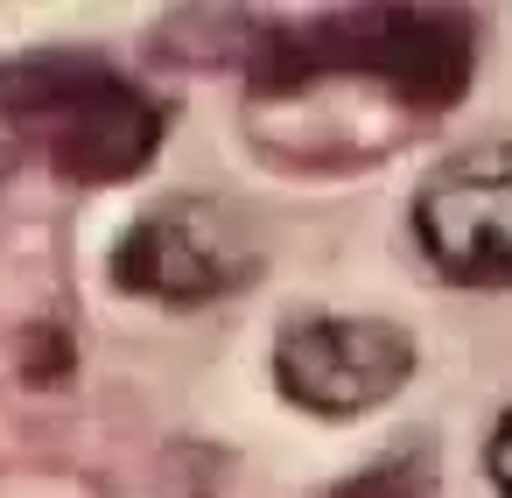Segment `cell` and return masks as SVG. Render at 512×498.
I'll return each instance as SVG.
<instances>
[{
    "label": "cell",
    "mask_w": 512,
    "mask_h": 498,
    "mask_svg": "<svg viewBox=\"0 0 512 498\" xmlns=\"http://www.w3.org/2000/svg\"><path fill=\"white\" fill-rule=\"evenodd\" d=\"M0 120L8 134L71 183H127L169 141V106L85 50H36L0 64Z\"/></svg>",
    "instance_id": "obj_2"
},
{
    "label": "cell",
    "mask_w": 512,
    "mask_h": 498,
    "mask_svg": "<svg viewBox=\"0 0 512 498\" xmlns=\"http://www.w3.org/2000/svg\"><path fill=\"white\" fill-rule=\"evenodd\" d=\"M477 29L456 8H337L274 29L253 57V99L295 106L323 85H365L407 113H442L463 99Z\"/></svg>",
    "instance_id": "obj_1"
},
{
    "label": "cell",
    "mask_w": 512,
    "mask_h": 498,
    "mask_svg": "<svg viewBox=\"0 0 512 498\" xmlns=\"http://www.w3.org/2000/svg\"><path fill=\"white\" fill-rule=\"evenodd\" d=\"M414 239L456 288H512V141L442 162L414 197Z\"/></svg>",
    "instance_id": "obj_5"
},
{
    "label": "cell",
    "mask_w": 512,
    "mask_h": 498,
    "mask_svg": "<svg viewBox=\"0 0 512 498\" xmlns=\"http://www.w3.org/2000/svg\"><path fill=\"white\" fill-rule=\"evenodd\" d=\"M484 470H491V484H498V498H512V414L491 428V442H484Z\"/></svg>",
    "instance_id": "obj_7"
},
{
    "label": "cell",
    "mask_w": 512,
    "mask_h": 498,
    "mask_svg": "<svg viewBox=\"0 0 512 498\" xmlns=\"http://www.w3.org/2000/svg\"><path fill=\"white\" fill-rule=\"evenodd\" d=\"M414 379V337L386 316H302L274 344V386L323 421L386 407Z\"/></svg>",
    "instance_id": "obj_4"
},
{
    "label": "cell",
    "mask_w": 512,
    "mask_h": 498,
    "mask_svg": "<svg viewBox=\"0 0 512 498\" xmlns=\"http://www.w3.org/2000/svg\"><path fill=\"white\" fill-rule=\"evenodd\" d=\"M260 274V232L232 197H162L155 211H141L120 246H113V281L141 302H169V309H197V302H225Z\"/></svg>",
    "instance_id": "obj_3"
},
{
    "label": "cell",
    "mask_w": 512,
    "mask_h": 498,
    "mask_svg": "<svg viewBox=\"0 0 512 498\" xmlns=\"http://www.w3.org/2000/svg\"><path fill=\"white\" fill-rule=\"evenodd\" d=\"M330 498H442V484H435L428 449H393V456H379L372 470L344 477Z\"/></svg>",
    "instance_id": "obj_6"
}]
</instances>
